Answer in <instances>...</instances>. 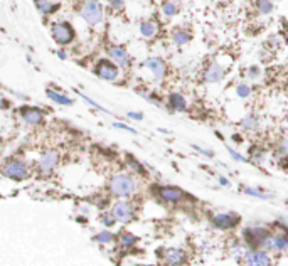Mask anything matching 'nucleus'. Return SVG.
Returning a JSON list of instances; mask_svg holds the SVG:
<instances>
[{"label": "nucleus", "mask_w": 288, "mask_h": 266, "mask_svg": "<svg viewBox=\"0 0 288 266\" xmlns=\"http://www.w3.org/2000/svg\"><path fill=\"white\" fill-rule=\"evenodd\" d=\"M57 162H59V155H57V152L48 150V152L41 153L39 164H37V167H39V172L51 174L52 170L57 167Z\"/></svg>", "instance_id": "dca6fc26"}, {"label": "nucleus", "mask_w": 288, "mask_h": 266, "mask_svg": "<svg viewBox=\"0 0 288 266\" xmlns=\"http://www.w3.org/2000/svg\"><path fill=\"white\" fill-rule=\"evenodd\" d=\"M144 66L147 71L152 74L153 81L160 83L165 80L167 73H169V68H167V62L162 59V57L158 56H152V57H147V59L144 61Z\"/></svg>", "instance_id": "9d476101"}, {"label": "nucleus", "mask_w": 288, "mask_h": 266, "mask_svg": "<svg viewBox=\"0 0 288 266\" xmlns=\"http://www.w3.org/2000/svg\"><path fill=\"white\" fill-rule=\"evenodd\" d=\"M249 251L248 244L244 243V241H233V244L229 246V256L235 258L236 261H241L243 258L246 256V253Z\"/></svg>", "instance_id": "412c9836"}, {"label": "nucleus", "mask_w": 288, "mask_h": 266, "mask_svg": "<svg viewBox=\"0 0 288 266\" xmlns=\"http://www.w3.org/2000/svg\"><path fill=\"white\" fill-rule=\"evenodd\" d=\"M191 41H192V34L187 29L179 27L172 32V43L175 45H186V44H189Z\"/></svg>", "instance_id": "393cba45"}, {"label": "nucleus", "mask_w": 288, "mask_h": 266, "mask_svg": "<svg viewBox=\"0 0 288 266\" xmlns=\"http://www.w3.org/2000/svg\"><path fill=\"white\" fill-rule=\"evenodd\" d=\"M218 180H219V184H221V185H223V187H231V182H229L226 177L219 176V177H218Z\"/></svg>", "instance_id": "a19ab883"}, {"label": "nucleus", "mask_w": 288, "mask_h": 266, "mask_svg": "<svg viewBox=\"0 0 288 266\" xmlns=\"http://www.w3.org/2000/svg\"><path fill=\"white\" fill-rule=\"evenodd\" d=\"M260 116H258L256 113H248V115H244V118L241 120V128H243L244 132H248V133H254L260 128Z\"/></svg>", "instance_id": "aec40b11"}, {"label": "nucleus", "mask_w": 288, "mask_h": 266, "mask_svg": "<svg viewBox=\"0 0 288 266\" xmlns=\"http://www.w3.org/2000/svg\"><path fill=\"white\" fill-rule=\"evenodd\" d=\"M79 15L90 26H98L103 22V5L98 0H83L79 3Z\"/></svg>", "instance_id": "f03ea898"}, {"label": "nucleus", "mask_w": 288, "mask_h": 266, "mask_svg": "<svg viewBox=\"0 0 288 266\" xmlns=\"http://www.w3.org/2000/svg\"><path fill=\"white\" fill-rule=\"evenodd\" d=\"M128 116H130L132 120H144V115H142V113H133V111H130Z\"/></svg>", "instance_id": "37998d69"}, {"label": "nucleus", "mask_w": 288, "mask_h": 266, "mask_svg": "<svg viewBox=\"0 0 288 266\" xmlns=\"http://www.w3.org/2000/svg\"><path fill=\"white\" fill-rule=\"evenodd\" d=\"M278 152L283 153V155L288 159V136H283L282 140H280V145H278Z\"/></svg>", "instance_id": "c9c22d12"}, {"label": "nucleus", "mask_w": 288, "mask_h": 266, "mask_svg": "<svg viewBox=\"0 0 288 266\" xmlns=\"http://www.w3.org/2000/svg\"><path fill=\"white\" fill-rule=\"evenodd\" d=\"M270 234V229L263 226H251V227H246L243 231V241L248 244L249 249H260L263 241H265L266 236Z\"/></svg>", "instance_id": "1a4fd4ad"}, {"label": "nucleus", "mask_w": 288, "mask_h": 266, "mask_svg": "<svg viewBox=\"0 0 288 266\" xmlns=\"http://www.w3.org/2000/svg\"><path fill=\"white\" fill-rule=\"evenodd\" d=\"M51 36L54 43L64 47V45H68L74 41L76 31H74V27L71 26L68 20H57V22H54L51 26Z\"/></svg>", "instance_id": "7ed1b4c3"}, {"label": "nucleus", "mask_w": 288, "mask_h": 266, "mask_svg": "<svg viewBox=\"0 0 288 266\" xmlns=\"http://www.w3.org/2000/svg\"><path fill=\"white\" fill-rule=\"evenodd\" d=\"M101 221H103V224H105V226L111 227L116 222V219H115V216L111 214V211H110V213H105V214L101 216Z\"/></svg>", "instance_id": "f704fd0d"}, {"label": "nucleus", "mask_w": 288, "mask_h": 266, "mask_svg": "<svg viewBox=\"0 0 288 266\" xmlns=\"http://www.w3.org/2000/svg\"><path fill=\"white\" fill-rule=\"evenodd\" d=\"M167 106L172 111H186L187 110V99L181 93H170L167 98Z\"/></svg>", "instance_id": "6ab92c4d"}, {"label": "nucleus", "mask_w": 288, "mask_h": 266, "mask_svg": "<svg viewBox=\"0 0 288 266\" xmlns=\"http://www.w3.org/2000/svg\"><path fill=\"white\" fill-rule=\"evenodd\" d=\"M241 266H273V258L265 249H249L241 260Z\"/></svg>", "instance_id": "9b49d317"}, {"label": "nucleus", "mask_w": 288, "mask_h": 266, "mask_svg": "<svg viewBox=\"0 0 288 266\" xmlns=\"http://www.w3.org/2000/svg\"><path fill=\"white\" fill-rule=\"evenodd\" d=\"M260 76H261V69L258 68V66H249V68L246 69V78H248V80H258Z\"/></svg>", "instance_id": "473e14b6"}, {"label": "nucleus", "mask_w": 288, "mask_h": 266, "mask_svg": "<svg viewBox=\"0 0 288 266\" xmlns=\"http://www.w3.org/2000/svg\"><path fill=\"white\" fill-rule=\"evenodd\" d=\"M96 243H101V244H110L111 241L115 239V236L111 234V232H108V231H101V232H98V234H95V238H93Z\"/></svg>", "instance_id": "c85d7f7f"}, {"label": "nucleus", "mask_w": 288, "mask_h": 266, "mask_svg": "<svg viewBox=\"0 0 288 266\" xmlns=\"http://www.w3.org/2000/svg\"><path fill=\"white\" fill-rule=\"evenodd\" d=\"M135 243H137V238L133 234H128V232H125V234L120 236V244H122L123 248H130Z\"/></svg>", "instance_id": "c756f323"}, {"label": "nucleus", "mask_w": 288, "mask_h": 266, "mask_svg": "<svg viewBox=\"0 0 288 266\" xmlns=\"http://www.w3.org/2000/svg\"><path fill=\"white\" fill-rule=\"evenodd\" d=\"M192 148H194V150H197V152H201L202 155L214 157V152H212V150H206V148H201V147H199V145H192Z\"/></svg>", "instance_id": "4c0bfd02"}, {"label": "nucleus", "mask_w": 288, "mask_h": 266, "mask_svg": "<svg viewBox=\"0 0 288 266\" xmlns=\"http://www.w3.org/2000/svg\"><path fill=\"white\" fill-rule=\"evenodd\" d=\"M285 93H287V94H288V81H287V83H285Z\"/></svg>", "instance_id": "a18cd8bd"}, {"label": "nucleus", "mask_w": 288, "mask_h": 266, "mask_svg": "<svg viewBox=\"0 0 288 266\" xmlns=\"http://www.w3.org/2000/svg\"><path fill=\"white\" fill-rule=\"evenodd\" d=\"M249 160L258 162V164H260V162L265 160V153H263L261 150H253L251 155H249Z\"/></svg>", "instance_id": "e433bc0d"}, {"label": "nucleus", "mask_w": 288, "mask_h": 266, "mask_svg": "<svg viewBox=\"0 0 288 266\" xmlns=\"http://www.w3.org/2000/svg\"><path fill=\"white\" fill-rule=\"evenodd\" d=\"M241 192L246 194V195H251V197H256V199H263V201H268V199L273 197V194L266 192L265 189H258V187H241Z\"/></svg>", "instance_id": "a878e982"}, {"label": "nucleus", "mask_w": 288, "mask_h": 266, "mask_svg": "<svg viewBox=\"0 0 288 266\" xmlns=\"http://www.w3.org/2000/svg\"><path fill=\"white\" fill-rule=\"evenodd\" d=\"M212 226L219 231H229L235 229L241 224V218L236 213H231V211H224V213H218L212 216L211 219Z\"/></svg>", "instance_id": "6e6552de"}, {"label": "nucleus", "mask_w": 288, "mask_h": 266, "mask_svg": "<svg viewBox=\"0 0 288 266\" xmlns=\"http://www.w3.org/2000/svg\"><path fill=\"white\" fill-rule=\"evenodd\" d=\"M256 7H258V12L260 14H263V15H268V14H271L273 12V2L271 0H258L256 2Z\"/></svg>", "instance_id": "cd10ccee"}, {"label": "nucleus", "mask_w": 288, "mask_h": 266, "mask_svg": "<svg viewBox=\"0 0 288 266\" xmlns=\"http://www.w3.org/2000/svg\"><path fill=\"white\" fill-rule=\"evenodd\" d=\"M106 51L110 61H113L120 69H128L132 66V56L125 45H110Z\"/></svg>", "instance_id": "f8f14e48"}, {"label": "nucleus", "mask_w": 288, "mask_h": 266, "mask_svg": "<svg viewBox=\"0 0 288 266\" xmlns=\"http://www.w3.org/2000/svg\"><path fill=\"white\" fill-rule=\"evenodd\" d=\"M228 152H229V155H231L236 162H241V164H248V162H249V159H246V157H243L241 153H238L235 148L228 147Z\"/></svg>", "instance_id": "72a5a7b5"}, {"label": "nucleus", "mask_w": 288, "mask_h": 266, "mask_svg": "<svg viewBox=\"0 0 288 266\" xmlns=\"http://www.w3.org/2000/svg\"><path fill=\"white\" fill-rule=\"evenodd\" d=\"M128 165H130L132 170H135L137 174H140V176H144V174H145L144 165H142L140 162H137L135 159H133V157H128Z\"/></svg>", "instance_id": "2f4dec72"}, {"label": "nucleus", "mask_w": 288, "mask_h": 266, "mask_svg": "<svg viewBox=\"0 0 288 266\" xmlns=\"http://www.w3.org/2000/svg\"><path fill=\"white\" fill-rule=\"evenodd\" d=\"M139 31H140V36H142V37H145V39H153V37H155V36L158 34L160 27H158V22H157V20L147 19V20H142V22H140Z\"/></svg>", "instance_id": "a211bd4d"}, {"label": "nucleus", "mask_w": 288, "mask_h": 266, "mask_svg": "<svg viewBox=\"0 0 288 266\" xmlns=\"http://www.w3.org/2000/svg\"><path fill=\"white\" fill-rule=\"evenodd\" d=\"M187 261V253L181 248H169L164 251L165 266H184Z\"/></svg>", "instance_id": "f3484780"}, {"label": "nucleus", "mask_w": 288, "mask_h": 266, "mask_svg": "<svg viewBox=\"0 0 288 266\" xmlns=\"http://www.w3.org/2000/svg\"><path fill=\"white\" fill-rule=\"evenodd\" d=\"M108 187H110L113 195H116V197H120V199H125L137 192L139 184H137L135 178L132 176H128V174H115V176L110 178V182H108Z\"/></svg>", "instance_id": "f257e3e1"}, {"label": "nucleus", "mask_w": 288, "mask_h": 266, "mask_svg": "<svg viewBox=\"0 0 288 266\" xmlns=\"http://www.w3.org/2000/svg\"><path fill=\"white\" fill-rule=\"evenodd\" d=\"M157 194L162 201L170 202V204H177V202L184 201V197H186V192L174 185H160L157 189Z\"/></svg>", "instance_id": "4468645a"}, {"label": "nucleus", "mask_w": 288, "mask_h": 266, "mask_svg": "<svg viewBox=\"0 0 288 266\" xmlns=\"http://www.w3.org/2000/svg\"><path fill=\"white\" fill-rule=\"evenodd\" d=\"M34 3H36V9L43 15H51L59 9V3L52 2V0H34Z\"/></svg>", "instance_id": "5701e85b"}, {"label": "nucleus", "mask_w": 288, "mask_h": 266, "mask_svg": "<svg viewBox=\"0 0 288 266\" xmlns=\"http://www.w3.org/2000/svg\"><path fill=\"white\" fill-rule=\"evenodd\" d=\"M115 128H122V130H127V132H130V133H135V130L130 127H127V125H123V123H115Z\"/></svg>", "instance_id": "79ce46f5"}, {"label": "nucleus", "mask_w": 288, "mask_h": 266, "mask_svg": "<svg viewBox=\"0 0 288 266\" xmlns=\"http://www.w3.org/2000/svg\"><path fill=\"white\" fill-rule=\"evenodd\" d=\"M111 214L115 216L116 222H130L135 219V214H137V209L133 206V202L127 201V199H120L118 202H115V206L111 207Z\"/></svg>", "instance_id": "0eeeda50"}, {"label": "nucleus", "mask_w": 288, "mask_h": 266, "mask_svg": "<svg viewBox=\"0 0 288 266\" xmlns=\"http://www.w3.org/2000/svg\"><path fill=\"white\" fill-rule=\"evenodd\" d=\"M0 172L5 177L12 178V180H24L29 177V167L24 160L20 159H9L2 164Z\"/></svg>", "instance_id": "20e7f679"}, {"label": "nucleus", "mask_w": 288, "mask_h": 266, "mask_svg": "<svg viewBox=\"0 0 288 266\" xmlns=\"http://www.w3.org/2000/svg\"><path fill=\"white\" fill-rule=\"evenodd\" d=\"M268 253H277V255H282V253L288 251V234L285 232H271L266 236L265 241H263L261 248Z\"/></svg>", "instance_id": "39448f33"}, {"label": "nucleus", "mask_w": 288, "mask_h": 266, "mask_svg": "<svg viewBox=\"0 0 288 266\" xmlns=\"http://www.w3.org/2000/svg\"><path fill=\"white\" fill-rule=\"evenodd\" d=\"M236 94H238V98H241V99H246V98H249L253 94V86L249 85V83H240V85L236 86Z\"/></svg>", "instance_id": "bb28decb"}, {"label": "nucleus", "mask_w": 288, "mask_h": 266, "mask_svg": "<svg viewBox=\"0 0 288 266\" xmlns=\"http://www.w3.org/2000/svg\"><path fill=\"white\" fill-rule=\"evenodd\" d=\"M108 9H111L113 12H122L125 9V0H106Z\"/></svg>", "instance_id": "7c9ffc66"}, {"label": "nucleus", "mask_w": 288, "mask_h": 266, "mask_svg": "<svg viewBox=\"0 0 288 266\" xmlns=\"http://www.w3.org/2000/svg\"><path fill=\"white\" fill-rule=\"evenodd\" d=\"M9 106H10V101L5 96H3L2 93H0V110H7Z\"/></svg>", "instance_id": "58836bf2"}, {"label": "nucleus", "mask_w": 288, "mask_h": 266, "mask_svg": "<svg viewBox=\"0 0 288 266\" xmlns=\"http://www.w3.org/2000/svg\"><path fill=\"white\" fill-rule=\"evenodd\" d=\"M226 76V68H224L221 62L218 61H211L209 64L204 69V81L209 83V85H216V83H221Z\"/></svg>", "instance_id": "ddd939ff"}, {"label": "nucleus", "mask_w": 288, "mask_h": 266, "mask_svg": "<svg viewBox=\"0 0 288 266\" xmlns=\"http://www.w3.org/2000/svg\"><path fill=\"white\" fill-rule=\"evenodd\" d=\"M56 54L61 57V59H66V57H68V54H66L64 51H61V49H59V51H56Z\"/></svg>", "instance_id": "c03bdc74"}, {"label": "nucleus", "mask_w": 288, "mask_h": 266, "mask_svg": "<svg viewBox=\"0 0 288 266\" xmlns=\"http://www.w3.org/2000/svg\"><path fill=\"white\" fill-rule=\"evenodd\" d=\"M179 10H181V7H179V3L175 2V0H164L160 5V12L162 15L167 19H172L175 15L179 14Z\"/></svg>", "instance_id": "b1692460"}, {"label": "nucleus", "mask_w": 288, "mask_h": 266, "mask_svg": "<svg viewBox=\"0 0 288 266\" xmlns=\"http://www.w3.org/2000/svg\"><path fill=\"white\" fill-rule=\"evenodd\" d=\"M282 132H283V136H288V115L283 118V122H282Z\"/></svg>", "instance_id": "ea45409f"}, {"label": "nucleus", "mask_w": 288, "mask_h": 266, "mask_svg": "<svg viewBox=\"0 0 288 266\" xmlns=\"http://www.w3.org/2000/svg\"><path fill=\"white\" fill-rule=\"evenodd\" d=\"M46 94H48V98L51 99V101H54L56 105H61V106H71L74 103L68 94L61 93V91H57V89H48L46 91Z\"/></svg>", "instance_id": "4be33fe9"}, {"label": "nucleus", "mask_w": 288, "mask_h": 266, "mask_svg": "<svg viewBox=\"0 0 288 266\" xmlns=\"http://www.w3.org/2000/svg\"><path fill=\"white\" fill-rule=\"evenodd\" d=\"M20 118L24 120V123L31 125V127H37V125H43L44 122V111L36 106H22L20 108Z\"/></svg>", "instance_id": "2eb2a0df"}, {"label": "nucleus", "mask_w": 288, "mask_h": 266, "mask_svg": "<svg viewBox=\"0 0 288 266\" xmlns=\"http://www.w3.org/2000/svg\"><path fill=\"white\" fill-rule=\"evenodd\" d=\"M93 71L99 80H105V81L113 83L120 78V68L115 64L113 61L106 59V57H103V59H99L98 62H96Z\"/></svg>", "instance_id": "423d86ee"}]
</instances>
